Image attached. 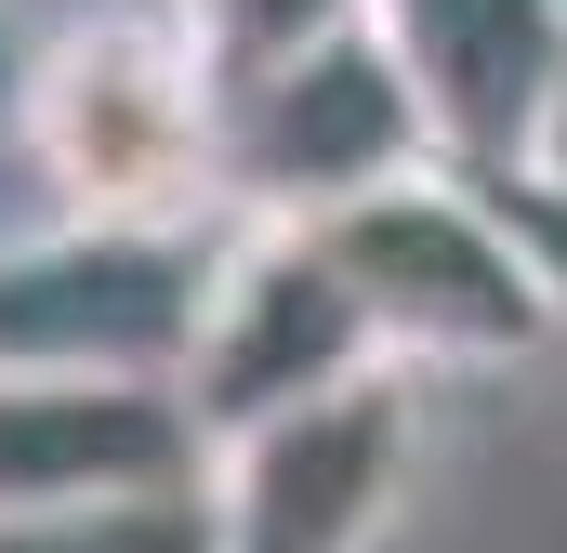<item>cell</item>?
<instances>
[{
	"mask_svg": "<svg viewBox=\"0 0 567 553\" xmlns=\"http://www.w3.org/2000/svg\"><path fill=\"white\" fill-rule=\"evenodd\" d=\"M317 238H330V264L370 316V356L396 383H475V369H528L542 343H567L488 171H410V185L330 211Z\"/></svg>",
	"mask_w": 567,
	"mask_h": 553,
	"instance_id": "obj_2",
	"label": "cell"
},
{
	"mask_svg": "<svg viewBox=\"0 0 567 553\" xmlns=\"http://www.w3.org/2000/svg\"><path fill=\"white\" fill-rule=\"evenodd\" d=\"M370 316L330 264L317 225H225V264H212V303H198V343H185V409L212 448L265 435V421L317 409L343 383H370Z\"/></svg>",
	"mask_w": 567,
	"mask_h": 553,
	"instance_id": "obj_4",
	"label": "cell"
},
{
	"mask_svg": "<svg viewBox=\"0 0 567 553\" xmlns=\"http://www.w3.org/2000/svg\"><path fill=\"white\" fill-rule=\"evenodd\" d=\"M502 171H515V185H555V198H567V66H555V93L528 106V145H515Z\"/></svg>",
	"mask_w": 567,
	"mask_h": 553,
	"instance_id": "obj_12",
	"label": "cell"
},
{
	"mask_svg": "<svg viewBox=\"0 0 567 553\" xmlns=\"http://www.w3.org/2000/svg\"><path fill=\"white\" fill-rule=\"evenodd\" d=\"M27 80H40V40L0 13V119H27Z\"/></svg>",
	"mask_w": 567,
	"mask_h": 553,
	"instance_id": "obj_13",
	"label": "cell"
},
{
	"mask_svg": "<svg viewBox=\"0 0 567 553\" xmlns=\"http://www.w3.org/2000/svg\"><path fill=\"white\" fill-rule=\"evenodd\" d=\"M212 488V435L185 383H93V369H0V528Z\"/></svg>",
	"mask_w": 567,
	"mask_h": 553,
	"instance_id": "obj_7",
	"label": "cell"
},
{
	"mask_svg": "<svg viewBox=\"0 0 567 553\" xmlns=\"http://www.w3.org/2000/svg\"><path fill=\"white\" fill-rule=\"evenodd\" d=\"M27 145L80 225H238L225 211V80L172 0H106L40 40Z\"/></svg>",
	"mask_w": 567,
	"mask_h": 553,
	"instance_id": "obj_1",
	"label": "cell"
},
{
	"mask_svg": "<svg viewBox=\"0 0 567 553\" xmlns=\"http://www.w3.org/2000/svg\"><path fill=\"white\" fill-rule=\"evenodd\" d=\"M383 40L423 80L449 171H502L528 145V106L567 66V0H383Z\"/></svg>",
	"mask_w": 567,
	"mask_h": 553,
	"instance_id": "obj_8",
	"label": "cell"
},
{
	"mask_svg": "<svg viewBox=\"0 0 567 553\" xmlns=\"http://www.w3.org/2000/svg\"><path fill=\"white\" fill-rule=\"evenodd\" d=\"M410 171H449V133H435L423 80L383 27L225 93V211L238 225H330Z\"/></svg>",
	"mask_w": 567,
	"mask_h": 553,
	"instance_id": "obj_3",
	"label": "cell"
},
{
	"mask_svg": "<svg viewBox=\"0 0 567 553\" xmlns=\"http://www.w3.org/2000/svg\"><path fill=\"white\" fill-rule=\"evenodd\" d=\"M0 553H212V488H172V501H93V514H13Z\"/></svg>",
	"mask_w": 567,
	"mask_h": 553,
	"instance_id": "obj_10",
	"label": "cell"
},
{
	"mask_svg": "<svg viewBox=\"0 0 567 553\" xmlns=\"http://www.w3.org/2000/svg\"><path fill=\"white\" fill-rule=\"evenodd\" d=\"M488 185H502V211H515L528 264H542V290H555V330H567V198H555V185H515V171H488Z\"/></svg>",
	"mask_w": 567,
	"mask_h": 553,
	"instance_id": "obj_11",
	"label": "cell"
},
{
	"mask_svg": "<svg viewBox=\"0 0 567 553\" xmlns=\"http://www.w3.org/2000/svg\"><path fill=\"white\" fill-rule=\"evenodd\" d=\"M423 474V383L370 369L317 409L212 448V553H383Z\"/></svg>",
	"mask_w": 567,
	"mask_h": 553,
	"instance_id": "obj_6",
	"label": "cell"
},
{
	"mask_svg": "<svg viewBox=\"0 0 567 553\" xmlns=\"http://www.w3.org/2000/svg\"><path fill=\"white\" fill-rule=\"evenodd\" d=\"M225 225H66L0 264V369H93V383H185Z\"/></svg>",
	"mask_w": 567,
	"mask_h": 553,
	"instance_id": "obj_5",
	"label": "cell"
},
{
	"mask_svg": "<svg viewBox=\"0 0 567 553\" xmlns=\"http://www.w3.org/2000/svg\"><path fill=\"white\" fill-rule=\"evenodd\" d=\"M172 13H185L198 66H212L225 93L278 80V66H303V53L357 40V27H383V0H172Z\"/></svg>",
	"mask_w": 567,
	"mask_h": 553,
	"instance_id": "obj_9",
	"label": "cell"
}]
</instances>
